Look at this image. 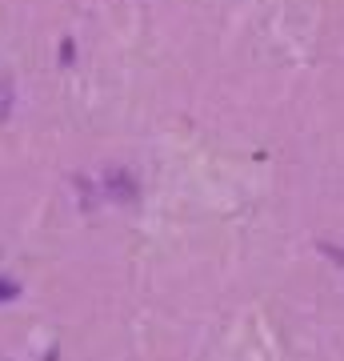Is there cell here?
Listing matches in <instances>:
<instances>
[{"instance_id": "obj_3", "label": "cell", "mask_w": 344, "mask_h": 361, "mask_svg": "<svg viewBox=\"0 0 344 361\" xmlns=\"http://www.w3.org/2000/svg\"><path fill=\"white\" fill-rule=\"evenodd\" d=\"M16 293V285H8V281H0V297H13Z\"/></svg>"}, {"instance_id": "obj_1", "label": "cell", "mask_w": 344, "mask_h": 361, "mask_svg": "<svg viewBox=\"0 0 344 361\" xmlns=\"http://www.w3.org/2000/svg\"><path fill=\"white\" fill-rule=\"evenodd\" d=\"M101 185H104V193H108V201H116V205H132L141 197V185H136V177L128 169H108Z\"/></svg>"}, {"instance_id": "obj_2", "label": "cell", "mask_w": 344, "mask_h": 361, "mask_svg": "<svg viewBox=\"0 0 344 361\" xmlns=\"http://www.w3.org/2000/svg\"><path fill=\"white\" fill-rule=\"evenodd\" d=\"M13 104H16V89H13V80H8L4 73H0V121H8Z\"/></svg>"}]
</instances>
